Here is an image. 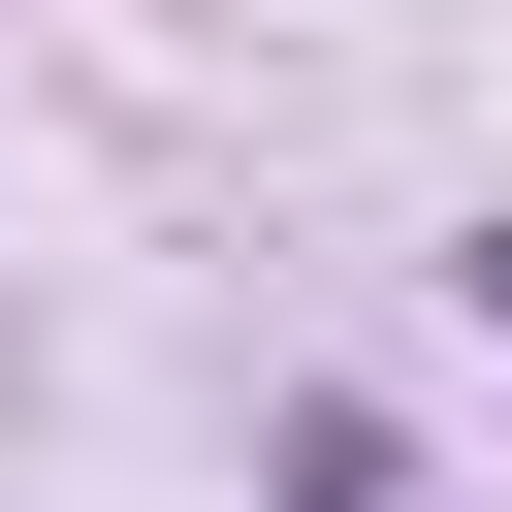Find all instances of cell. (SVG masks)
Listing matches in <instances>:
<instances>
[{"label": "cell", "instance_id": "1", "mask_svg": "<svg viewBox=\"0 0 512 512\" xmlns=\"http://www.w3.org/2000/svg\"><path fill=\"white\" fill-rule=\"evenodd\" d=\"M288 512H416V448L384 416H288Z\"/></svg>", "mask_w": 512, "mask_h": 512}, {"label": "cell", "instance_id": "2", "mask_svg": "<svg viewBox=\"0 0 512 512\" xmlns=\"http://www.w3.org/2000/svg\"><path fill=\"white\" fill-rule=\"evenodd\" d=\"M480 320H512V224H480Z\"/></svg>", "mask_w": 512, "mask_h": 512}]
</instances>
